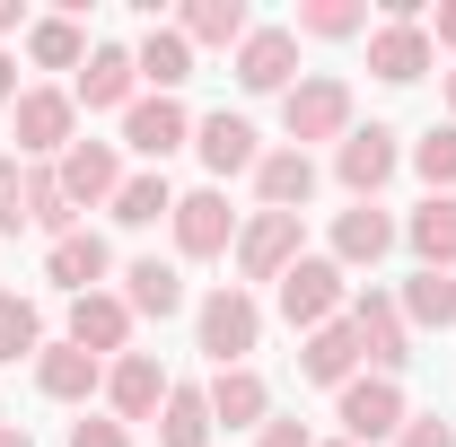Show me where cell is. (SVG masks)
I'll return each instance as SVG.
<instances>
[{"instance_id": "obj_1", "label": "cell", "mask_w": 456, "mask_h": 447, "mask_svg": "<svg viewBox=\"0 0 456 447\" xmlns=\"http://www.w3.org/2000/svg\"><path fill=\"white\" fill-rule=\"evenodd\" d=\"M193 342L211 351V369H246V351L264 342V307L246 280H220L202 307H193Z\"/></svg>"}, {"instance_id": "obj_2", "label": "cell", "mask_w": 456, "mask_h": 447, "mask_svg": "<svg viewBox=\"0 0 456 447\" xmlns=\"http://www.w3.org/2000/svg\"><path fill=\"white\" fill-rule=\"evenodd\" d=\"M273 298H281L289 334H316V325H334L342 307H351V280H342L334 255H298V264L273 280Z\"/></svg>"}, {"instance_id": "obj_3", "label": "cell", "mask_w": 456, "mask_h": 447, "mask_svg": "<svg viewBox=\"0 0 456 447\" xmlns=\"http://www.w3.org/2000/svg\"><path fill=\"white\" fill-rule=\"evenodd\" d=\"M281 123H289V150H307V141H342V132H351V79H334V70L298 79V88L281 97Z\"/></svg>"}, {"instance_id": "obj_4", "label": "cell", "mask_w": 456, "mask_h": 447, "mask_svg": "<svg viewBox=\"0 0 456 447\" xmlns=\"http://www.w3.org/2000/svg\"><path fill=\"white\" fill-rule=\"evenodd\" d=\"M175 255L184 264H211V255H228L237 246V211H228L220 184H202V193H175Z\"/></svg>"}, {"instance_id": "obj_5", "label": "cell", "mask_w": 456, "mask_h": 447, "mask_svg": "<svg viewBox=\"0 0 456 447\" xmlns=\"http://www.w3.org/2000/svg\"><path fill=\"white\" fill-rule=\"evenodd\" d=\"M403 167V150H395V132L387 123H351L342 132V150H334V175H342V193L351 202H378V184Z\"/></svg>"}, {"instance_id": "obj_6", "label": "cell", "mask_w": 456, "mask_h": 447, "mask_svg": "<svg viewBox=\"0 0 456 447\" xmlns=\"http://www.w3.org/2000/svg\"><path fill=\"white\" fill-rule=\"evenodd\" d=\"M237 88L246 97H289L298 88V27H255L237 45Z\"/></svg>"}, {"instance_id": "obj_7", "label": "cell", "mask_w": 456, "mask_h": 447, "mask_svg": "<svg viewBox=\"0 0 456 447\" xmlns=\"http://www.w3.org/2000/svg\"><path fill=\"white\" fill-rule=\"evenodd\" d=\"M351 334H360V351L378 360V378H395L403 360H412V325H403V307L387 298V289H351Z\"/></svg>"}, {"instance_id": "obj_8", "label": "cell", "mask_w": 456, "mask_h": 447, "mask_svg": "<svg viewBox=\"0 0 456 447\" xmlns=\"http://www.w3.org/2000/svg\"><path fill=\"white\" fill-rule=\"evenodd\" d=\"M70 141H79L70 88H27V97H18V158H61Z\"/></svg>"}, {"instance_id": "obj_9", "label": "cell", "mask_w": 456, "mask_h": 447, "mask_svg": "<svg viewBox=\"0 0 456 447\" xmlns=\"http://www.w3.org/2000/svg\"><path fill=\"white\" fill-rule=\"evenodd\" d=\"M403 421H412V412H403V386H395V378H351V386H342V439H351V447L395 439Z\"/></svg>"}, {"instance_id": "obj_10", "label": "cell", "mask_w": 456, "mask_h": 447, "mask_svg": "<svg viewBox=\"0 0 456 447\" xmlns=\"http://www.w3.org/2000/svg\"><path fill=\"white\" fill-rule=\"evenodd\" d=\"M237 272L246 280H281L289 264H298V211H255V220L237 228Z\"/></svg>"}, {"instance_id": "obj_11", "label": "cell", "mask_w": 456, "mask_h": 447, "mask_svg": "<svg viewBox=\"0 0 456 447\" xmlns=\"http://www.w3.org/2000/svg\"><path fill=\"white\" fill-rule=\"evenodd\" d=\"M61 193H70V211H97V202H114L123 193V158H114V141H70L53 158Z\"/></svg>"}, {"instance_id": "obj_12", "label": "cell", "mask_w": 456, "mask_h": 447, "mask_svg": "<svg viewBox=\"0 0 456 447\" xmlns=\"http://www.w3.org/2000/svg\"><path fill=\"white\" fill-rule=\"evenodd\" d=\"M360 360H369V351H360V334H351V307H342L334 325H316V334H298V378H307V386H351V378H360Z\"/></svg>"}, {"instance_id": "obj_13", "label": "cell", "mask_w": 456, "mask_h": 447, "mask_svg": "<svg viewBox=\"0 0 456 447\" xmlns=\"http://www.w3.org/2000/svg\"><path fill=\"white\" fill-rule=\"evenodd\" d=\"M106 403H114V421H123V430H132V421H159V403H167V369H159L150 351L106 360Z\"/></svg>"}, {"instance_id": "obj_14", "label": "cell", "mask_w": 456, "mask_h": 447, "mask_svg": "<svg viewBox=\"0 0 456 447\" xmlns=\"http://www.w3.org/2000/svg\"><path fill=\"white\" fill-rule=\"evenodd\" d=\"M184 141H193V114L175 106V97H132V106H123V150H141L150 167L175 158Z\"/></svg>"}, {"instance_id": "obj_15", "label": "cell", "mask_w": 456, "mask_h": 447, "mask_svg": "<svg viewBox=\"0 0 456 447\" xmlns=\"http://www.w3.org/2000/svg\"><path fill=\"white\" fill-rule=\"evenodd\" d=\"M193 150H202V167L220 175H255V158H264V132H255V123H246V114H202V123H193Z\"/></svg>"}, {"instance_id": "obj_16", "label": "cell", "mask_w": 456, "mask_h": 447, "mask_svg": "<svg viewBox=\"0 0 456 447\" xmlns=\"http://www.w3.org/2000/svg\"><path fill=\"white\" fill-rule=\"evenodd\" d=\"M430 61H439L430 27H395V18H378V27H369V70H378L387 88H412Z\"/></svg>"}, {"instance_id": "obj_17", "label": "cell", "mask_w": 456, "mask_h": 447, "mask_svg": "<svg viewBox=\"0 0 456 447\" xmlns=\"http://www.w3.org/2000/svg\"><path fill=\"white\" fill-rule=\"evenodd\" d=\"M395 246H403V220L378 211V202H351V211L334 220V264L342 272H351V264H387Z\"/></svg>"}, {"instance_id": "obj_18", "label": "cell", "mask_w": 456, "mask_h": 447, "mask_svg": "<svg viewBox=\"0 0 456 447\" xmlns=\"http://www.w3.org/2000/svg\"><path fill=\"white\" fill-rule=\"evenodd\" d=\"M141 97V70H132V53L123 45H97V53L79 61V79H70V106L106 114V106H132Z\"/></svg>"}, {"instance_id": "obj_19", "label": "cell", "mask_w": 456, "mask_h": 447, "mask_svg": "<svg viewBox=\"0 0 456 447\" xmlns=\"http://www.w3.org/2000/svg\"><path fill=\"white\" fill-rule=\"evenodd\" d=\"M70 342L97 351V360H123V342H132V307H123V289H88V298H70Z\"/></svg>"}, {"instance_id": "obj_20", "label": "cell", "mask_w": 456, "mask_h": 447, "mask_svg": "<svg viewBox=\"0 0 456 447\" xmlns=\"http://www.w3.org/2000/svg\"><path fill=\"white\" fill-rule=\"evenodd\" d=\"M36 386L53 394V403H88V394L106 386V360L79 351V342H45V351H36Z\"/></svg>"}, {"instance_id": "obj_21", "label": "cell", "mask_w": 456, "mask_h": 447, "mask_svg": "<svg viewBox=\"0 0 456 447\" xmlns=\"http://www.w3.org/2000/svg\"><path fill=\"white\" fill-rule=\"evenodd\" d=\"M45 272H53V289H70V298H88V289H97V280L114 272V246L97 237V228H70V237H53Z\"/></svg>"}, {"instance_id": "obj_22", "label": "cell", "mask_w": 456, "mask_h": 447, "mask_svg": "<svg viewBox=\"0 0 456 447\" xmlns=\"http://www.w3.org/2000/svg\"><path fill=\"white\" fill-rule=\"evenodd\" d=\"M202 394H211V421H220V430H264V421H273V386H264L255 369H220Z\"/></svg>"}, {"instance_id": "obj_23", "label": "cell", "mask_w": 456, "mask_h": 447, "mask_svg": "<svg viewBox=\"0 0 456 447\" xmlns=\"http://www.w3.org/2000/svg\"><path fill=\"white\" fill-rule=\"evenodd\" d=\"M255 193H264V211H307L316 158H307V150H264V158H255Z\"/></svg>"}, {"instance_id": "obj_24", "label": "cell", "mask_w": 456, "mask_h": 447, "mask_svg": "<svg viewBox=\"0 0 456 447\" xmlns=\"http://www.w3.org/2000/svg\"><path fill=\"white\" fill-rule=\"evenodd\" d=\"M132 70L150 79V97H175V88L193 79V45H184V27H150V36L132 45Z\"/></svg>"}, {"instance_id": "obj_25", "label": "cell", "mask_w": 456, "mask_h": 447, "mask_svg": "<svg viewBox=\"0 0 456 447\" xmlns=\"http://www.w3.org/2000/svg\"><path fill=\"white\" fill-rule=\"evenodd\" d=\"M403 246L421 255V272H456V193H430L403 220Z\"/></svg>"}, {"instance_id": "obj_26", "label": "cell", "mask_w": 456, "mask_h": 447, "mask_svg": "<svg viewBox=\"0 0 456 447\" xmlns=\"http://www.w3.org/2000/svg\"><path fill=\"white\" fill-rule=\"evenodd\" d=\"M123 307H132V316H175V307H184V272L159 264V255H141V264L123 272Z\"/></svg>"}, {"instance_id": "obj_27", "label": "cell", "mask_w": 456, "mask_h": 447, "mask_svg": "<svg viewBox=\"0 0 456 447\" xmlns=\"http://www.w3.org/2000/svg\"><path fill=\"white\" fill-rule=\"evenodd\" d=\"M211 394L202 386H167V403H159V447H211Z\"/></svg>"}, {"instance_id": "obj_28", "label": "cell", "mask_w": 456, "mask_h": 447, "mask_svg": "<svg viewBox=\"0 0 456 447\" xmlns=\"http://www.w3.org/2000/svg\"><path fill=\"white\" fill-rule=\"evenodd\" d=\"M246 36H255L246 0H193V9H184V45H228V53H237Z\"/></svg>"}, {"instance_id": "obj_29", "label": "cell", "mask_w": 456, "mask_h": 447, "mask_svg": "<svg viewBox=\"0 0 456 447\" xmlns=\"http://www.w3.org/2000/svg\"><path fill=\"white\" fill-rule=\"evenodd\" d=\"M114 220H123V228H159V220H175L167 175H159V167H150V175H123V193H114Z\"/></svg>"}, {"instance_id": "obj_30", "label": "cell", "mask_w": 456, "mask_h": 447, "mask_svg": "<svg viewBox=\"0 0 456 447\" xmlns=\"http://www.w3.org/2000/svg\"><path fill=\"white\" fill-rule=\"evenodd\" d=\"M395 307H403V325H456V280L448 272H412Z\"/></svg>"}, {"instance_id": "obj_31", "label": "cell", "mask_w": 456, "mask_h": 447, "mask_svg": "<svg viewBox=\"0 0 456 447\" xmlns=\"http://www.w3.org/2000/svg\"><path fill=\"white\" fill-rule=\"evenodd\" d=\"M27 53L45 61V70H79L88 61V36H79V18H36L27 27Z\"/></svg>"}, {"instance_id": "obj_32", "label": "cell", "mask_w": 456, "mask_h": 447, "mask_svg": "<svg viewBox=\"0 0 456 447\" xmlns=\"http://www.w3.org/2000/svg\"><path fill=\"white\" fill-rule=\"evenodd\" d=\"M70 193H61V175L53 167H27V228H45V237H70Z\"/></svg>"}, {"instance_id": "obj_33", "label": "cell", "mask_w": 456, "mask_h": 447, "mask_svg": "<svg viewBox=\"0 0 456 447\" xmlns=\"http://www.w3.org/2000/svg\"><path fill=\"white\" fill-rule=\"evenodd\" d=\"M36 351H45V316H36V298L0 289V360H36Z\"/></svg>"}, {"instance_id": "obj_34", "label": "cell", "mask_w": 456, "mask_h": 447, "mask_svg": "<svg viewBox=\"0 0 456 447\" xmlns=\"http://www.w3.org/2000/svg\"><path fill=\"white\" fill-rule=\"evenodd\" d=\"M360 27H369V0H298V36L342 45V36H360Z\"/></svg>"}, {"instance_id": "obj_35", "label": "cell", "mask_w": 456, "mask_h": 447, "mask_svg": "<svg viewBox=\"0 0 456 447\" xmlns=\"http://www.w3.org/2000/svg\"><path fill=\"white\" fill-rule=\"evenodd\" d=\"M412 167L430 193H456V123H430L421 141H412Z\"/></svg>"}, {"instance_id": "obj_36", "label": "cell", "mask_w": 456, "mask_h": 447, "mask_svg": "<svg viewBox=\"0 0 456 447\" xmlns=\"http://www.w3.org/2000/svg\"><path fill=\"white\" fill-rule=\"evenodd\" d=\"M9 228H27V167L18 158H0V237Z\"/></svg>"}, {"instance_id": "obj_37", "label": "cell", "mask_w": 456, "mask_h": 447, "mask_svg": "<svg viewBox=\"0 0 456 447\" xmlns=\"http://www.w3.org/2000/svg\"><path fill=\"white\" fill-rule=\"evenodd\" d=\"M70 447H132V430H123L114 412H97V421L79 412V421H70Z\"/></svg>"}, {"instance_id": "obj_38", "label": "cell", "mask_w": 456, "mask_h": 447, "mask_svg": "<svg viewBox=\"0 0 456 447\" xmlns=\"http://www.w3.org/2000/svg\"><path fill=\"white\" fill-rule=\"evenodd\" d=\"M395 447H456V421H439V412H421V421H403Z\"/></svg>"}, {"instance_id": "obj_39", "label": "cell", "mask_w": 456, "mask_h": 447, "mask_svg": "<svg viewBox=\"0 0 456 447\" xmlns=\"http://www.w3.org/2000/svg\"><path fill=\"white\" fill-rule=\"evenodd\" d=\"M255 447H316V439H307V421H264Z\"/></svg>"}, {"instance_id": "obj_40", "label": "cell", "mask_w": 456, "mask_h": 447, "mask_svg": "<svg viewBox=\"0 0 456 447\" xmlns=\"http://www.w3.org/2000/svg\"><path fill=\"white\" fill-rule=\"evenodd\" d=\"M430 45H456V0H439V18H430Z\"/></svg>"}, {"instance_id": "obj_41", "label": "cell", "mask_w": 456, "mask_h": 447, "mask_svg": "<svg viewBox=\"0 0 456 447\" xmlns=\"http://www.w3.org/2000/svg\"><path fill=\"white\" fill-rule=\"evenodd\" d=\"M18 27H36V18H27V0H0V36H18Z\"/></svg>"}, {"instance_id": "obj_42", "label": "cell", "mask_w": 456, "mask_h": 447, "mask_svg": "<svg viewBox=\"0 0 456 447\" xmlns=\"http://www.w3.org/2000/svg\"><path fill=\"white\" fill-rule=\"evenodd\" d=\"M0 106H18V61L0 53Z\"/></svg>"}, {"instance_id": "obj_43", "label": "cell", "mask_w": 456, "mask_h": 447, "mask_svg": "<svg viewBox=\"0 0 456 447\" xmlns=\"http://www.w3.org/2000/svg\"><path fill=\"white\" fill-rule=\"evenodd\" d=\"M0 447H36V439H27V421H0Z\"/></svg>"}, {"instance_id": "obj_44", "label": "cell", "mask_w": 456, "mask_h": 447, "mask_svg": "<svg viewBox=\"0 0 456 447\" xmlns=\"http://www.w3.org/2000/svg\"><path fill=\"white\" fill-rule=\"evenodd\" d=\"M448 114H456V70H448Z\"/></svg>"}, {"instance_id": "obj_45", "label": "cell", "mask_w": 456, "mask_h": 447, "mask_svg": "<svg viewBox=\"0 0 456 447\" xmlns=\"http://www.w3.org/2000/svg\"><path fill=\"white\" fill-rule=\"evenodd\" d=\"M334 447H351V439H334Z\"/></svg>"}]
</instances>
